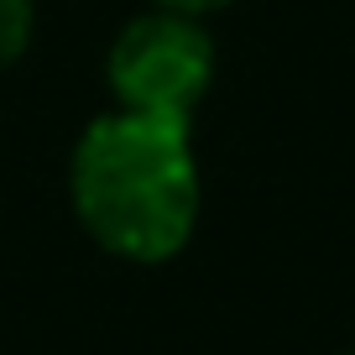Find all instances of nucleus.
Instances as JSON below:
<instances>
[{"mask_svg": "<svg viewBox=\"0 0 355 355\" xmlns=\"http://www.w3.org/2000/svg\"><path fill=\"white\" fill-rule=\"evenodd\" d=\"M214 37L204 16H183L152 6V11L131 16L115 32L110 58H105V78H110L115 110L157 115V121H193L214 89Z\"/></svg>", "mask_w": 355, "mask_h": 355, "instance_id": "2", "label": "nucleus"}, {"mask_svg": "<svg viewBox=\"0 0 355 355\" xmlns=\"http://www.w3.org/2000/svg\"><path fill=\"white\" fill-rule=\"evenodd\" d=\"M32 26H37L32 0H0V73L32 47Z\"/></svg>", "mask_w": 355, "mask_h": 355, "instance_id": "3", "label": "nucleus"}, {"mask_svg": "<svg viewBox=\"0 0 355 355\" xmlns=\"http://www.w3.org/2000/svg\"><path fill=\"white\" fill-rule=\"evenodd\" d=\"M152 6H167V11H183V16H214L235 0H152Z\"/></svg>", "mask_w": 355, "mask_h": 355, "instance_id": "4", "label": "nucleus"}, {"mask_svg": "<svg viewBox=\"0 0 355 355\" xmlns=\"http://www.w3.org/2000/svg\"><path fill=\"white\" fill-rule=\"evenodd\" d=\"M68 199L100 251L162 266L193 241L204 204L189 125L136 110H105L68 157Z\"/></svg>", "mask_w": 355, "mask_h": 355, "instance_id": "1", "label": "nucleus"}, {"mask_svg": "<svg viewBox=\"0 0 355 355\" xmlns=\"http://www.w3.org/2000/svg\"><path fill=\"white\" fill-rule=\"evenodd\" d=\"M350 355H355V350H350Z\"/></svg>", "mask_w": 355, "mask_h": 355, "instance_id": "5", "label": "nucleus"}]
</instances>
